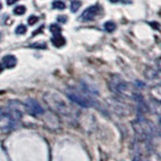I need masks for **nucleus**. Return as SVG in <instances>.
<instances>
[{
	"label": "nucleus",
	"mask_w": 161,
	"mask_h": 161,
	"mask_svg": "<svg viewBox=\"0 0 161 161\" xmlns=\"http://www.w3.org/2000/svg\"><path fill=\"white\" fill-rule=\"evenodd\" d=\"M110 88L113 92L117 94H122L126 96H130V97H138V93L136 92L132 85L128 84L127 82L120 77V75H115L111 78L110 80Z\"/></svg>",
	"instance_id": "nucleus-1"
},
{
	"label": "nucleus",
	"mask_w": 161,
	"mask_h": 161,
	"mask_svg": "<svg viewBox=\"0 0 161 161\" xmlns=\"http://www.w3.org/2000/svg\"><path fill=\"white\" fill-rule=\"evenodd\" d=\"M44 100L47 101V103L48 106L52 108L55 112H58L60 114L68 115L69 114V109L67 106V104L64 103V101L63 99H60L58 96L54 95H47L44 96Z\"/></svg>",
	"instance_id": "nucleus-2"
},
{
	"label": "nucleus",
	"mask_w": 161,
	"mask_h": 161,
	"mask_svg": "<svg viewBox=\"0 0 161 161\" xmlns=\"http://www.w3.org/2000/svg\"><path fill=\"white\" fill-rule=\"evenodd\" d=\"M87 95L89 94H80L78 92H69L68 93V97L69 100H72L73 102L79 104L82 107H91L93 105V101L90 99V97H88Z\"/></svg>",
	"instance_id": "nucleus-3"
},
{
	"label": "nucleus",
	"mask_w": 161,
	"mask_h": 161,
	"mask_svg": "<svg viewBox=\"0 0 161 161\" xmlns=\"http://www.w3.org/2000/svg\"><path fill=\"white\" fill-rule=\"evenodd\" d=\"M24 108L27 111V113L33 116V117H37V116L43 114L42 107L33 99H27L24 104Z\"/></svg>",
	"instance_id": "nucleus-4"
},
{
	"label": "nucleus",
	"mask_w": 161,
	"mask_h": 161,
	"mask_svg": "<svg viewBox=\"0 0 161 161\" xmlns=\"http://www.w3.org/2000/svg\"><path fill=\"white\" fill-rule=\"evenodd\" d=\"M101 10V7L98 4L92 5V6L88 7L85 11L80 15V19L84 20V21H92V20L97 16Z\"/></svg>",
	"instance_id": "nucleus-5"
},
{
	"label": "nucleus",
	"mask_w": 161,
	"mask_h": 161,
	"mask_svg": "<svg viewBox=\"0 0 161 161\" xmlns=\"http://www.w3.org/2000/svg\"><path fill=\"white\" fill-rule=\"evenodd\" d=\"M144 75L150 82L156 84L157 86H161V69H147L144 72Z\"/></svg>",
	"instance_id": "nucleus-6"
},
{
	"label": "nucleus",
	"mask_w": 161,
	"mask_h": 161,
	"mask_svg": "<svg viewBox=\"0 0 161 161\" xmlns=\"http://www.w3.org/2000/svg\"><path fill=\"white\" fill-rule=\"evenodd\" d=\"M16 63H17V59L12 54L5 55V57L2 58V64L5 69H11V68L15 67V65H16Z\"/></svg>",
	"instance_id": "nucleus-7"
},
{
	"label": "nucleus",
	"mask_w": 161,
	"mask_h": 161,
	"mask_svg": "<svg viewBox=\"0 0 161 161\" xmlns=\"http://www.w3.org/2000/svg\"><path fill=\"white\" fill-rule=\"evenodd\" d=\"M52 42L55 47H62L65 44V38L60 34V32H55L52 37Z\"/></svg>",
	"instance_id": "nucleus-8"
},
{
	"label": "nucleus",
	"mask_w": 161,
	"mask_h": 161,
	"mask_svg": "<svg viewBox=\"0 0 161 161\" xmlns=\"http://www.w3.org/2000/svg\"><path fill=\"white\" fill-rule=\"evenodd\" d=\"M116 27H117L116 26V23L113 21H107L104 24V28L106 29V31H108V32H113L116 29Z\"/></svg>",
	"instance_id": "nucleus-9"
},
{
	"label": "nucleus",
	"mask_w": 161,
	"mask_h": 161,
	"mask_svg": "<svg viewBox=\"0 0 161 161\" xmlns=\"http://www.w3.org/2000/svg\"><path fill=\"white\" fill-rule=\"evenodd\" d=\"M80 5H82L80 1H79V0H74V1L70 3V11H72V12H77L78 10L80 9Z\"/></svg>",
	"instance_id": "nucleus-10"
},
{
	"label": "nucleus",
	"mask_w": 161,
	"mask_h": 161,
	"mask_svg": "<svg viewBox=\"0 0 161 161\" xmlns=\"http://www.w3.org/2000/svg\"><path fill=\"white\" fill-rule=\"evenodd\" d=\"M53 8H54V9H64L65 4H64V2L60 1V0H55V1L53 2Z\"/></svg>",
	"instance_id": "nucleus-11"
},
{
	"label": "nucleus",
	"mask_w": 161,
	"mask_h": 161,
	"mask_svg": "<svg viewBox=\"0 0 161 161\" xmlns=\"http://www.w3.org/2000/svg\"><path fill=\"white\" fill-rule=\"evenodd\" d=\"M26 12V8L23 5H19V6H16L14 8V13L16 15H22Z\"/></svg>",
	"instance_id": "nucleus-12"
},
{
	"label": "nucleus",
	"mask_w": 161,
	"mask_h": 161,
	"mask_svg": "<svg viewBox=\"0 0 161 161\" xmlns=\"http://www.w3.org/2000/svg\"><path fill=\"white\" fill-rule=\"evenodd\" d=\"M26 26L23 24H20L18 25V26L16 27V29H15V32H16L17 34H24L25 32H26Z\"/></svg>",
	"instance_id": "nucleus-13"
},
{
	"label": "nucleus",
	"mask_w": 161,
	"mask_h": 161,
	"mask_svg": "<svg viewBox=\"0 0 161 161\" xmlns=\"http://www.w3.org/2000/svg\"><path fill=\"white\" fill-rule=\"evenodd\" d=\"M49 29H50V31H52L53 33H55V32H60V30H62L58 24H52V25H50Z\"/></svg>",
	"instance_id": "nucleus-14"
},
{
	"label": "nucleus",
	"mask_w": 161,
	"mask_h": 161,
	"mask_svg": "<svg viewBox=\"0 0 161 161\" xmlns=\"http://www.w3.org/2000/svg\"><path fill=\"white\" fill-rule=\"evenodd\" d=\"M28 24L29 25H33L34 23H36V21H38V17L35 16V15H31V16L28 17Z\"/></svg>",
	"instance_id": "nucleus-15"
},
{
	"label": "nucleus",
	"mask_w": 161,
	"mask_h": 161,
	"mask_svg": "<svg viewBox=\"0 0 161 161\" xmlns=\"http://www.w3.org/2000/svg\"><path fill=\"white\" fill-rule=\"evenodd\" d=\"M58 20L59 22L65 23V22H67V20H68V17H67V16H64V15H62V16H58Z\"/></svg>",
	"instance_id": "nucleus-16"
},
{
	"label": "nucleus",
	"mask_w": 161,
	"mask_h": 161,
	"mask_svg": "<svg viewBox=\"0 0 161 161\" xmlns=\"http://www.w3.org/2000/svg\"><path fill=\"white\" fill-rule=\"evenodd\" d=\"M18 0H7V4L8 5H12V4H14L15 2H17Z\"/></svg>",
	"instance_id": "nucleus-17"
},
{
	"label": "nucleus",
	"mask_w": 161,
	"mask_h": 161,
	"mask_svg": "<svg viewBox=\"0 0 161 161\" xmlns=\"http://www.w3.org/2000/svg\"><path fill=\"white\" fill-rule=\"evenodd\" d=\"M157 65H158L159 69H161V58H157Z\"/></svg>",
	"instance_id": "nucleus-18"
},
{
	"label": "nucleus",
	"mask_w": 161,
	"mask_h": 161,
	"mask_svg": "<svg viewBox=\"0 0 161 161\" xmlns=\"http://www.w3.org/2000/svg\"><path fill=\"white\" fill-rule=\"evenodd\" d=\"M110 2H112V3H118V2H121L122 0H109Z\"/></svg>",
	"instance_id": "nucleus-19"
},
{
	"label": "nucleus",
	"mask_w": 161,
	"mask_h": 161,
	"mask_svg": "<svg viewBox=\"0 0 161 161\" xmlns=\"http://www.w3.org/2000/svg\"><path fill=\"white\" fill-rule=\"evenodd\" d=\"M3 69V68H2V65L1 64H0V72H1V70Z\"/></svg>",
	"instance_id": "nucleus-20"
},
{
	"label": "nucleus",
	"mask_w": 161,
	"mask_h": 161,
	"mask_svg": "<svg viewBox=\"0 0 161 161\" xmlns=\"http://www.w3.org/2000/svg\"><path fill=\"white\" fill-rule=\"evenodd\" d=\"M2 8V4L1 3H0V9H1Z\"/></svg>",
	"instance_id": "nucleus-21"
}]
</instances>
